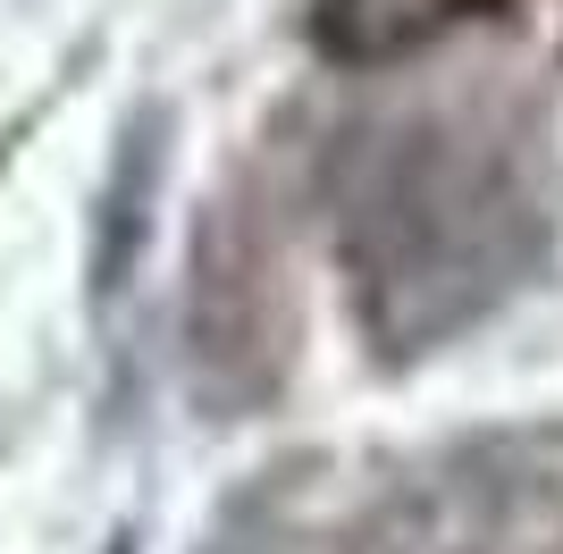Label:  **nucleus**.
<instances>
[{
	"mask_svg": "<svg viewBox=\"0 0 563 554\" xmlns=\"http://www.w3.org/2000/svg\"><path fill=\"white\" fill-rule=\"evenodd\" d=\"M471 9H488V0H320L311 43L329 59H345V68H371V59H404V51L438 43Z\"/></svg>",
	"mask_w": 563,
	"mask_h": 554,
	"instance_id": "5",
	"label": "nucleus"
},
{
	"mask_svg": "<svg viewBox=\"0 0 563 554\" xmlns=\"http://www.w3.org/2000/svg\"><path fill=\"white\" fill-rule=\"evenodd\" d=\"M161 177H168V110H135L118 135L110 168L93 193V244H85V286L93 311H110L135 286L143 253H152V210H161Z\"/></svg>",
	"mask_w": 563,
	"mask_h": 554,
	"instance_id": "4",
	"label": "nucleus"
},
{
	"mask_svg": "<svg viewBox=\"0 0 563 554\" xmlns=\"http://www.w3.org/2000/svg\"><path fill=\"white\" fill-rule=\"evenodd\" d=\"M547 193L514 135L412 118L362 143L336 193L353 320L387 362H421L479 328L547 261Z\"/></svg>",
	"mask_w": 563,
	"mask_h": 554,
	"instance_id": "1",
	"label": "nucleus"
},
{
	"mask_svg": "<svg viewBox=\"0 0 563 554\" xmlns=\"http://www.w3.org/2000/svg\"><path fill=\"white\" fill-rule=\"evenodd\" d=\"M412 554H563V429L479 437L438 462Z\"/></svg>",
	"mask_w": 563,
	"mask_h": 554,
	"instance_id": "2",
	"label": "nucleus"
},
{
	"mask_svg": "<svg viewBox=\"0 0 563 554\" xmlns=\"http://www.w3.org/2000/svg\"><path fill=\"white\" fill-rule=\"evenodd\" d=\"M110 554H135V538H110Z\"/></svg>",
	"mask_w": 563,
	"mask_h": 554,
	"instance_id": "6",
	"label": "nucleus"
},
{
	"mask_svg": "<svg viewBox=\"0 0 563 554\" xmlns=\"http://www.w3.org/2000/svg\"><path fill=\"white\" fill-rule=\"evenodd\" d=\"M186 345H194V387L219 420L269 395L278 378V302H269V261L253 235H235L228 219L202 228L194 253V295H186Z\"/></svg>",
	"mask_w": 563,
	"mask_h": 554,
	"instance_id": "3",
	"label": "nucleus"
},
{
	"mask_svg": "<svg viewBox=\"0 0 563 554\" xmlns=\"http://www.w3.org/2000/svg\"><path fill=\"white\" fill-rule=\"evenodd\" d=\"M9 143H18V135H0V168H9Z\"/></svg>",
	"mask_w": 563,
	"mask_h": 554,
	"instance_id": "7",
	"label": "nucleus"
}]
</instances>
